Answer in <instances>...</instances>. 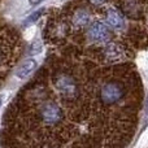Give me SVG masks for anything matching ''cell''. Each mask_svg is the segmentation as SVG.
Segmentation results:
<instances>
[{
	"instance_id": "1",
	"label": "cell",
	"mask_w": 148,
	"mask_h": 148,
	"mask_svg": "<svg viewBox=\"0 0 148 148\" xmlns=\"http://www.w3.org/2000/svg\"><path fill=\"white\" fill-rule=\"evenodd\" d=\"M122 97V88L117 83H107L101 88V99L107 104H114Z\"/></svg>"
},
{
	"instance_id": "2",
	"label": "cell",
	"mask_w": 148,
	"mask_h": 148,
	"mask_svg": "<svg viewBox=\"0 0 148 148\" xmlns=\"http://www.w3.org/2000/svg\"><path fill=\"white\" fill-rule=\"evenodd\" d=\"M55 84H56V88L66 96H73L77 91V86L73 78L66 74H60L55 81Z\"/></svg>"
},
{
	"instance_id": "3",
	"label": "cell",
	"mask_w": 148,
	"mask_h": 148,
	"mask_svg": "<svg viewBox=\"0 0 148 148\" xmlns=\"http://www.w3.org/2000/svg\"><path fill=\"white\" fill-rule=\"evenodd\" d=\"M92 42H105L109 38V29L101 22H94L87 33Z\"/></svg>"
},
{
	"instance_id": "4",
	"label": "cell",
	"mask_w": 148,
	"mask_h": 148,
	"mask_svg": "<svg viewBox=\"0 0 148 148\" xmlns=\"http://www.w3.org/2000/svg\"><path fill=\"white\" fill-rule=\"evenodd\" d=\"M42 117L48 123H56L59 120H61L62 112L59 105L53 104V103H48L42 108Z\"/></svg>"
},
{
	"instance_id": "5",
	"label": "cell",
	"mask_w": 148,
	"mask_h": 148,
	"mask_svg": "<svg viewBox=\"0 0 148 148\" xmlns=\"http://www.w3.org/2000/svg\"><path fill=\"white\" fill-rule=\"evenodd\" d=\"M107 22L110 27L113 29H123L125 26V20H123V16L118 12L114 8H110L107 12Z\"/></svg>"
},
{
	"instance_id": "6",
	"label": "cell",
	"mask_w": 148,
	"mask_h": 148,
	"mask_svg": "<svg viewBox=\"0 0 148 148\" xmlns=\"http://www.w3.org/2000/svg\"><path fill=\"white\" fill-rule=\"evenodd\" d=\"M36 65H38L36 64V60H34V59L25 60V61L17 68V70H16V77L20 79H25L26 77L30 75V74L34 72Z\"/></svg>"
},
{
	"instance_id": "7",
	"label": "cell",
	"mask_w": 148,
	"mask_h": 148,
	"mask_svg": "<svg viewBox=\"0 0 148 148\" xmlns=\"http://www.w3.org/2000/svg\"><path fill=\"white\" fill-rule=\"evenodd\" d=\"M73 23L77 27H83L90 23V13L84 9H79L74 13L73 16Z\"/></svg>"
},
{
	"instance_id": "8",
	"label": "cell",
	"mask_w": 148,
	"mask_h": 148,
	"mask_svg": "<svg viewBox=\"0 0 148 148\" xmlns=\"http://www.w3.org/2000/svg\"><path fill=\"white\" fill-rule=\"evenodd\" d=\"M105 55H107L108 57H112V59H116V57H120L121 56V48L118 46H114V44H112V46H108L107 49H105Z\"/></svg>"
},
{
	"instance_id": "9",
	"label": "cell",
	"mask_w": 148,
	"mask_h": 148,
	"mask_svg": "<svg viewBox=\"0 0 148 148\" xmlns=\"http://www.w3.org/2000/svg\"><path fill=\"white\" fill-rule=\"evenodd\" d=\"M44 10H46V9H44V8H39L38 10H35V12H33V13H31V14L29 16V17L25 20V25H29V23H34V22H35V21H38L39 18L42 17V14H43V13H44Z\"/></svg>"
},
{
	"instance_id": "10",
	"label": "cell",
	"mask_w": 148,
	"mask_h": 148,
	"mask_svg": "<svg viewBox=\"0 0 148 148\" xmlns=\"http://www.w3.org/2000/svg\"><path fill=\"white\" fill-rule=\"evenodd\" d=\"M42 49H43V47H42V43L39 40H35L30 46V53L31 55H38V53H40V52H42Z\"/></svg>"
},
{
	"instance_id": "11",
	"label": "cell",
	"mask_w": 148,
	"mask_h": 148,
	"mask_svg": "<svg viewBox=\"0 0 148 148\" xmlns=\"http://www.w3.org/2000/svg\"><path fill=\"white\" fill-rule=\"evenodd\" d=\"M107 0H90V3H92L94 5H103Z\"/></svg>"
},
{
	"instance_id": "12",
	"label": "cell",
	"mask_w": 148,
	"mask_h": 148,
	"mask_svg": "<svg viewBox=\"0 0 148 148\" xmlns=\"http://www.w3.org/2000/svg\"><path fill=\"white\" fill-rule=\"evenodd\" d=\"M42 1H43V0H29V4L30 5H38V4H40Z\"/></svg>"
},
{
	"instance_id": "13",
	"label": "cell",
	"mask_w": 148,
	"mask_h": 148,
	"mask_svg": "<svg viewBox=\"0 0 148 148\" xmlns=\"http://www.w3.org/2000/svg\"><path fill=\"white\" fill-rule=\"evenodd\" d=\"M4 94H1L0 95V108H1V105H3V101H4Z\"/></svg>"
},
{
	"instance_id": "14",
	"label": "cell",
	"mask_w": 148,
	"mask_h": 148,
	"mask_svg": "<svg viewBox=\"0 0 148 148\" xmlns=\"http://www.w3.org/2000/svg\"><path fill=\"white\" fill-rule=\"evenodd\" d=\"M1 61H3V56H1V52H0V65H1Z\"/></svg>"
},
{
	"instance_id": "15",
	"label": "cell",
	"mask_w": 148,
	"mask_h": 148,
	"mask_svg": "<svg viewBox=\"0 0 148 148\" xmlns=\"http://www.w3.org/2000/svg\"><path fill=\"white\" fill-rule=\"evenodd\" d=\"M147 113H148V101H147Z\"/></svg>"
}]
</instances>
